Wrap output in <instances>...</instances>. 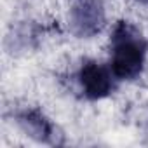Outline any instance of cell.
Masks as SVG:
<instances>
[{
	"label": "cell",
	"mask_w": 148,
	"mask_h": 148,
	"mask_svg": "<svg viewBox=\"0 0 148 148\" xmlns=\"http://www.w3.org/2000/svg\"><path fill=\"white\" fill-rule=\"evenodd\" d=\"M145 54L146 42L143 35L132 25L120 21L112 35V73L122 80H132L139 77L145 64Z\"/></svg>",
	"instance_id": "1"
},
{
	"label": "cell",
	"mask_w": 148,
	"mask_h": 148,
	"mask_svg": "<svg viewBox=\"0 0 148 148\" xmlns=\"http://www.w3.org/2000/svg\"><path fill=\"white\" fill-rule=\"evenodd\" d=\"M106 14L103 0H73L70 7V26L77 37L89 38L101 32Z\"/></svg>",
	"instance_id": "2"
},
{
	"label": "cell",
	"mask_w": 148,
	"mask_h": 148,
	"mask_svg": "<svg viewBox=\"0 0 148 148\" xmlns=\"http://www.w3.org/2000/svg\"><path fill=\"white\" fill-rule=\"evenodd\" d=\"M79 82L84 96L89 99H101L112 92V73L96 61H86L79 71Z\"/></svg>",
	"instance_id": "3"
},
{
	"label": "cell",
	"mask_w": 148,
	"mask_h": 148,
	"mask_svg": "<svg viewBox=\"0 0 148 148\" xmlns=\"http://www.w3.org/2000/svg\"><path fill=\"white\" fill-rule=\"evenodd\" d=\"M18 122L21 125V129L33 139L42 141V143H61L58 139L59 134H56V127L54 124L40 112L37 110H26L23 113H19Z\"/></svg>",
	"instance_id": "4"
},
{
	"label": "cell",
	"mask_w": 148,
	"mask_h": 148,
	"mask_svg": "<svg viewBox=\"0 0 148 148\" xmlns=\"http://www.w3.org/2000/svg\"><path fill=\"white\" fill-rule=\"evenodd\" d=\"M139 2H143V4H148V0H139Z\"/></svg>",
	"instance_id": "5"
}]
</instances>
